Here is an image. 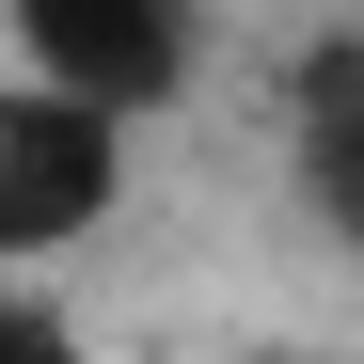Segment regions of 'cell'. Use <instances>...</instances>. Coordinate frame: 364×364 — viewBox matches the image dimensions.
<instances>
[{"label":"cell","instance_id":"1","mask_svg":"<svg viewBox=\"0 0 364 364\" xmlns=\"http://www.w3.org/2000/svg\"><path fill=\"white\" fill-rule=\"evenodd\" d=\"M127 206V111L0 64V269H64Z\"/></svg>","mask_w":364,"mask_h":364},{"label":"cell","instance_id":"2","mask_svg":"<svg viewBox=\"0 0 364 364\" xmlns=\"http://www.w3.org/2000/svg\"><path fill=\"white\" fill-rule=\"evenodd\" d=\"M0 48H16L32 80H64V95H95V111H143L159 95H191V64H206V0H0Z\"/></svg>","mask_w":364,"mask_h":364},{"label":"cell","instance_id":"3","mask_svg":"<svg viewBox=\"0 0 364 364\" xmlns=\"http://www.w3.org/2000/svg\"><path fill=\"white\" fill-rule=\"evenodd\" d=\"M301 191H317V222L364 254V48H333L317 95H301Z\"/></svg>","mask_w":364,"mask_h":364},{"label":"cell","instance_id":"4","mask_svg":"<svg viewBox=\"0 0 364 364\" xmlns=\"http://www.w3.org/2000/svg\"><path fill=\"white\" fill-rule=\"evenodd\" d=\"M0 364H95L64 301H32V269H0Z\"/></svg>","mask_w":364,"mask_h":364},{"label":"cell","instance_id":"5","mask_svg":"<svg viewBox=\"0 0 364 364\" xmlns=\"http://www.w3.org/2000/svg\"><path fill=\"white\" fill-rule=\"evenodd\" d=\"M222 364H317V348H222Z\"/></svg>","mask_w":364,"mask_h":364}]
</instances>
